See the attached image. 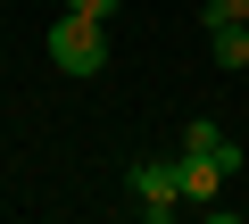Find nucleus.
<instances>
[{
    "label": "nucleus",
    "mask_w": 249,
    "mask_h": 224,
    "mask_svg": "<svg viewBox=\"0 0 249 224\" xmlns=\"http://www.w3.org/2000/svg\"><path fill=\"white\" fill-rule=\"evenodd\" d=\"M50 67H58V75H100V67H108V25L58 9V17H50Z\"/></svg>",
    "instance_id": "obj_1"
},
{
    "label": "nucleus",
    "mask_w": 249,
    "mask_h": 224,
    "mask_svg": "<svg viewBox=\"0 0 249 224\" xmlns=\"http://www.w3.org/2000/svg\"><path fill=\"white\" fill-rule=\"evenodd\" d=\"M124 191H133V207H142L150 224H166V216L183 207V183H175V158H133V166H124Z\"/></svg>",
    "instance_id": "obj_2"
},
{
    "label": "nucleus",
    "mask_w": 249,
    "mask_h": 224,
    "mask_svg": "<svg viewBox=\"0 0 249 224\" xmlns=\"http://www.w3.org/2000/svg\"><path fill=\"white\" fill-rule=\"evenodd\" d=\"M175 183H183V207H208L232 174H224L216 158H199V150H175Z\"/></svg>",
    "instance_id": "obj_3"
},
{
    "label": "nucleus",
    "mask_w": 249,
    "mask_h": 224,
    "mask_svg": "<svg viewBox=\"0 0 249 224\" xmlns=\"http://www.w3.org/2000/svg\"><path fill=\"white\" fill-rule=\"evenodd\" d=\"M183 150H199V158H216L224 174H241V141H232L224 125H208V117H199V125H183Z\"/></svg>",
    "instance_id": "obj_4"
},
{
    "label": "nucleus",
    "mask_w": 249,
    "mask_h": 224,
    "mask_svg": "<svg viewBox=\"0 0 249 224\" xmlns=\"http://www.w3.org/2000/svg\"><path fill=\"white\" fill-rule=\"evenodd\" d=\"M208 58H216V67H249V17L208 25Z\"/></svg>",
    "instance_id": "obj_5"
},
{
    "label": "nucleus",
    "mask_w": 249,
    "mask_h": 224,
    "mask_svg": "<svg viewBox=\"0 0 249 224\" xmlns=\"http://www.w3.org/2000/svg\"><path fill=\"white\" fill-rule=\"evenodd\" d=\"M199 17H208V25H232V17H249V0H208Z\"/></svg>",
    "instance_id": "obj_6"
},
{
    "label": "nucleus",
    "mask_w": 249,
    "mask_h": 224,
    "mask_svg": "<svg viewBox=\"0 0 249 224\" xmlns=\"http://www.w3.org/2000/svg\"><path fill=\"white\" fill-rule=\"evenodd\" d=\"M67 9H75V17H100V25H108V17L124 9V0H67Z\"/></svg>",
    "instance_id": "obj_7"
}]
</instances>
